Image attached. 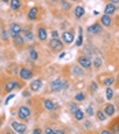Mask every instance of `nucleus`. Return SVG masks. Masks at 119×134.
Here are the masks:
<instances>
[{
	"label": "nucleus",
	"instance_id": "f257e3e1",
	"mask_svg": "<svg viewBox=\"0 0 119 134\" xmlns=\"http://www.w3.org/2000/svg\"><path fill=\"white\" fill-rule=\"evenodd\" d=\"M67 86H69V82H67V81L64 82L62 78H56V80H53V81L49 83V92L58 93V92H62L63 89H66Z\"/></svg>",
	"mask_w": 119,
	"mask_h": 134
},
{
	"label": "nucleus",
	"instance_id": "f03ea898",
	"mask_svg": "<svg viewBox=\"0 0 119 134\" xmlns=\"http://www.w3.org/2000/svg\"><path fill=\"white\" fill-rule=\"evenodd\" d=\"M23 88V83H21L19 81L16 80H8L7 82L4 83V90L7 93L13 92V90H21Z\"/></svg>",
	"mask_w": 119,
	"mask_h": 134
},
{
	"label": "nucleus",
	"instance_id": "7ed1b4c3",
	"mask_svg": "<svg viewBox=\"0 0 119 134\" xmlns=\"http://www.w3.org/2000/svg\"><path fill=\"white\" fill-rule=\"evenodd\" d=\"M48 47H49V49H51L52 52L58 53V52L63 51L64 44H63V41H62L60 38H51L49 42H48Z\"/></svg>",
	"mask_w": 119,
	"mask_h": 134
},
{
	"label": "nucleus",
	"instance_id": "20e7f679",
	"mask_svg": "<svg viewBox=\"0 0 119 134\" xmlns=\"http://www.w3.org/2000/svg\"><path fill=\"white\" fill-rule=\"evenodd\" d=\"M11 127L15 134H25L27 131V126L23 122H16V120H11Z\"/></svg>",
	"mask_w": 119,
	"mask_h": 134
},
{
	"label": "nucleus",
	"instance_id": "39448f33",
	"mask_svg": "<svg viewBox=\"0 0 119 134\" xmlns=\"http://www.w3.org/2000/svg\"><path fill=\"white\" fill-rule=\"evenodd\" d=\"M74 38H75V34H74L73 30H64V32L60 34V40L63 41V44H66V45L73 44Z\"/></svg>",
	"mask_w": 119,
	"mask_h": 134
},
{
	"label": "nucleus",
	"instance_id": "423d86ee",
	"mask_svg": "<svg viewBox=\"0 0 119 134\" xmlns=\"http://www.w3.org/2000/svg\"><path fill=\"white\" fill-rule=\"evenodd\" d=\"M18 118H19L21 120H27L29 118L32 116V111H30V108H29L27 105H21L19 108H18Z\"/></svg>",
	"mask_w": 119,
	"mask_h": 134
},
{
	"label": "nucleus",
	"instance_id": "0eeeda50",
	"mask_svg": "<svg viewBox=\"0 0 119 134\" xmlns=\"http://www.w3.org/2000/svg\"><path fill=\"white\" fill-rule=\"evenodd\" d=\"M78 63L84 70H89L92 67V59H90V56H88V55H81L78 58Z\"/></svg>",
	"mask_w": 119,
	"mask_h": 134
},
{
	"label": "nucleus",
	"instance_id": "6e6552de",
	"mask_svg": "<svg viewBox=\"0 0 119 134\" xmlns=\"http://www.w3.org/2000/svg\"><path fill=\"white\" fill-rule=\"evenodd\" d=\"M33 77H34L33 70L27 69V67H22V69L19 70V78L22 81H29V80H32Z\"/></svg>",
	"mask_w": 119,
	"mask_h": 134
},
{
	"label": "nucleus",
	"instance_id": "1a4fd4ad",
	"mask_svg": "<svg viewBox=\"0 0 119 134\" xmlns=\"http://www.w3.org/2000/svg\"><path fill=\"white\" fill-rule=\"evenodd\" d=\"M115 81H116V78L114 77V75H101L99 78V83H101V85H104L105 88H108V86H111V85H114L115 83Z\"/></svg>",
	"mask_w": 119,
	"mask_h": 134
},
{
	"label": "nucleus",
	"instance_id": "9d476101",
	"mask_svg": "<svg viewBox=\"0 0 119 134\" xmlns=\"http://www.w3.org/2000/svg\"><path fill=\"white\" fill-rule=\"evenodd\" d=\"M22 26L19 25V23H16V22H14V23H11V26H10V29H8V33H10V37L13 38L14 36H18V34H21L22 33Z\"/></svg>",
	"mask_w": 119,
	"mask_h": 134
},
{
	"label": "nucleus",
	"instance_id": "9b49d317",
	"mask_svg": "<svg viewBox=\"0 0 119 134\" xmlns=\"http://www.w3.org/2000/svg\"><path fill=\"white\" fill-rule=\"evenodd\" d=\"M21 34H22V37L25 38L26 42H33V41H34V34H33V32H32L30 27H23Z\"/></svg>",
	"mask_w": 119,
	"mask_h": 134
},
{
	"label": "nucleus",
	"instance_id": "f8f14e48",
	"mask_svg": "<svg viewBox=\"0 0 119 134\" xmlns=\"http://www.w3.org/2000/svg\"><path fill=\"white\" fill-rule=\"evenodd\" d=\"M101 30H103V26L100 25V22H94L93 25L86 27V32L89 34H99V33H101Z\"/></svg>",
	"mask_w": 119,
	"mask_h": 134
},
{
	"label": "nucleus",
	"instance_id": "ddd939ff",
	"mask_svg": "<svg viewBox=\"0 0 119 134\" xmlns=\"http://www.w3.org/2000/svg\"><path fill=\"white\" fill-rule=\"evenodd\" d=\"M103 112L105 114V116H107V118H111V116H114V115H115L116 108H115V105L112 104V103H108V104H105V105H104Z\"/></svg>",
	"mask_w": 119,
	"mask_h": 134
},
{
	"label": "nucleus",
	"instance_id": "4468645a",
	"mask_svg": "<svg viewBox=\"0 0 119 134\" xmlns=\"http://www.w3.org/2000/svg\"><path fill=\"white\" fill-rule=\"evenodd\" d=\"M37 38H38L40 41H45L47 38H48V30H47L45 26L40 25V26L37 27Z\"/></svg>",
	"mask_w": 119,
	"mask_h": 134
},
{
	"label": "nucleus",
	"instance_id": "2eb2a0df",
	"mask_svg": "<svg viewBox=\"0 0 119 134\" xmlns=\"http://www.w3.org/2000/svg\"><path fill=\"white\" fill-rule=\"evenodd\" d=\"M38 14H40V8L38 7H32L30 10H29V13H27V19L30 22L37 21L38 19Z\"/></svg>",
	"mask_w": 119,
	"mask_h": 134
},
{
	"label": "nucleus",
	"instance_id": "dca6fc26",
	"mask_svg": "<svg viewBox=\"0 0 119 134\" xmlns=\"http://www.w3.org/2000/svg\"><path fill=\"white\" fill-rule=\"evenodd\" d=\"M13 42H14V45L15 48H18V49H22L23 47H25V38L22 37V34H18V36H14L13 37Z\"/></svg>",
	"mask_w": 119,
	"mask_h": 134
},
{
	"label": "nucleus",
	"instance_id": "f3484780",
	"mask_svg": "<svg viewBox=\"0 0 119 134\" xmlns=\"http://www.w3.org/2000/svg\"><path fill=\"white\" fill-rule=\"evenodd\" d=\"M43 89V81L40 80V78H36L30 82V90L32 92H40V90Z\"/></svg>",
	"mask_w": 119,
	"mask_h": 134
},
{
	"label": "nucleus",
	"instance_id": "a211bd4d",
	"mask_svg": "<svg viewBox=\"0 0 119 134\" xmlns=\"http://www.w3.org/2000/svg\"><path fill=\"white\" fill-rule=\"evenodd\" d=\"M107 129H110L112 134H119V116L112 119V122H110V126Z\"/></svg>",
	"mask_w": 119,
	"mask_h": 134
},
{
	"label": "nucleus",
	"instance_id": "6ab92c4d",
	"mask_svg": "<svg viewBox=\"0 0 119 134\" xmlns=\"http://www.w3.org/2000/svg\"><path fill=\"white\" fill-rule=\"evenodd\" d=\"M43 105H44V108L47 109V111H55V109L58 108V104L51 99H44Z\"/></svg>",
	"mask_w": 119,
	"mask_h": 134
},
{
	"label": "nucleus",
	"instance_id": "aec40b11",
	"mask_svg": "<svg viewBox=\"0 0 119 134\" xmlns=\"http://www.w3.org/2000/svg\"><path fill=\"white\" fill-rule=\"evenodd\" d=\"M116 11H118V7L115 4H111V3H107L105 4V7H104V14L105 15H114V14H116Z\"/></svg>",
	"mask_w": 119,
	"mask_h": 134
},
{
	"label": "nucleus",
	"instance_id": "412c9836",
	"mask_svg": "<svg viewBox=\"0 0 119 134\" xmlns=\"http://www.w3.org/2000/svg\"><path fill=\"white\" fill-rule=\"evenodd\" d=\"M100 25L101 26H104V27H111V25H112V18L110 16V15H103L101 18H100Z\"/></svg>",
	"mask_w": 119,
	"mask_h": 134
},
{
	"label": "nucleus",
	"instance_id": "4be33fe9",
	"mask_svg": "<svg viewBox=\"0 0 119 134\" xmlns=\"http://www.w3.org/2000/svg\"><path fill=\"white\" fill-rule=\"evenodd\" d=\"M84 15H85V8L82 7V5H77V7L74 8V16L77 18V19H81Z\"/></svg>",
	"mask_w": 119,
	"mask_h": 134
},
{
	"label": "nucleus",
	"instance_id": "5701e85b",
	"mask_svg": "<svg viewBox=\"0 0 119 134\" xmlns=\"http://www.w3.org/2000/svg\"><path fill=\"white\" fill-rule=\"evenodd\" d=\"M73 115H74V118H75V120H77V122H81V120H84V118H85V112L82 111L81 108H78V109H77V111H75Z\"/></svg>",
	"mask_w": 119,
	"mask_h": 134
},
{
	"label": "nucleus",
	"instance_id": "b1692460",
	"mask_svg": "<svg viewBox=\"0 0 119 134\" xmlns=\"http://www.w3.org/2000/svg\"><path fill=\"white\" fill-rule=\"evenodd\" d=\"M10 8L11 10H19L21 8V5H22V2H21V0H10Z\"/></svg>",
	"mask_w": 119,
	"mask_h": 134
},
{
	"label": "nucleus",
	"instance_id": "393cba45",
	"mask_svg": "<svg viewBox=\"0 0 119 134\" xmlns=\"http://www.w3.org/2000/svg\"><path fill=\"white\" fill-rule=\"evenodd\" d=\"M94 115H96V118L99 122H105L107 120V116H105V114L103 112V109H97L96 112H94Z\"/></svg>",
	"mask_w": 119,
	"mask_h": 134
},
{
	"label": "nucleus",
	"instance_id": "a878e982",
	"mask_svg": "<svg viewBox=\"0 0 119 134\" xmlns=\"http://www.w3.org/2000/svg\"><path fill=\"white\" fill-rule=\"evenodd\" d=\"M71 71H73V74H75V75H80V77L84 75V70H82L81 66H73Z\"/></svg>",
	"mask_w": 119,
	"mask_h": 134
},
{
	"label": "nucleus",
	"instance_id": "bb28decb",
	"mask_svg": "<svg viewBox=\"0 0 119 134\" xmlns=\"http://www.w3.org/2000/svg\"><path fill=\"white\" fill-rule=\"evenodd\" d=\"M0 38H2L3 41H8L10 38V33L7 29H2V32H0Z\"/></svg>",
	"mask_w": 119,
	"mask_h": 134
},
{
	"label": "nucleus",
	"instance_id": "cd10ccee",
	"mask_svg": "<svg viewBox=\"0 0 119 134\" xmlns=\"http://www.w3.org/2000/svg\"><path fill=\"white\" fill-rule=\"evenodd\" d=\"M92 64H93L94 67H96V69H100V67H101V64H103V60H101V58H100V56H94V59H93Z\"/></svg>",
	"mask_w": 119,
	"mask_h": 134
},
{
	"label": "nucleus",
	"instance_id": "c85d7f7f",
	"mask_svg": "<svg viewBox=\"0 0 119 134\" xmlns=\"http://www.w3.org/2000/svg\"><path fill=\"white\" fill-rule=\"evenodd\" d=\"M29 56H30V59L33 60V62H36V60L38 59V53L34 48H30V49H29Z\"/></svg>",
	"mask_w": 119,
	"mask_h": 134
},
{
	"label": "nucleus",
	"instance_id": "c756f323",
	"mask_svg": "<svg viewBox=\"0 0 119 134\" xmlns=\"http://www.w3.org/2000/svg\"><path fill=\"white\" fill-rule=\"evenodd\" d=\"M112 97H114V89L111 86H108L105 89V99L107 100H112Z\"/></svg>",
	"mask_w": 119,
	"mask_h": 134
},
{
	"label": "nucleus",
	"instance_id": "7c9ffc66",
	"mask_svg": "<svg viewBox=\"0 0 119 134\" xmlns=\"http://www.w3.org/2000/svg\"><path fill=\"white\" fill-rule=\"evenodd\" d=\"M60 5H62V8L66 10V11L71 10V4H70V2H67V0H60Z\"/></svg>",
	"mask_w": 119,
	"mask_h": 134
},
{
	"label": "nucleus",
	"instance_id": "2f4dec72",
	"mask_svg": "<svg viewBox=\"0 0 119 134\" xmlns=\"http://www.w3.org/2000/svg\"><path fill=\"white\" fill-rule=\"evenodd\" d=\"M89 88H90V92H92V93H96L97 90H99V82L93 81V82L90 83V86H89Z\"/></svg>",
	"mask_w": 119,
	"mask_h": 134
},
{
	"label": "nucleus",
	"instance_id": "473e14b6",
	"mask_svg": "<svg viewBox=\"0 0 119 134\" xmlns=\"http://www.w3.org/2000/svg\"><path fill=\"white\" fill-rule=\"evenodd\" d=\"M85 93H82V92H80V93H77L75 94V97H74V99L77 100V101H78V103H81V101H84L85 100Z\"/></svg>",
	"mask_w": 119,
	"mask_h": 134
},
{
	"label": "nucleus",
	"instance_id": "72a5a7b5",
	"mask_svg": "<svg viewBox=\"0 0 119 134\" xmlns=\"http://www.w3.org/2000/svg\"><path fill=\"white\" fill-rule=\"evenodd\" d=\"M85 112H86L88 116H93V115H94V109H93V107H92V105H88V107H86V109H85Z\"/></svg>",
	"mask_w": 119,
	"mask_h": 134
},
{
	"label": "nucleus",
	"instance_id": "f704fd0d",
	"mask_svg": "<svg viewBox=\"0 0 119 134\" xmlns=\"http://www.w3.org/2000/svg\"><path fill=\"white\" fill-rule=\"evenodd\" d=\"M70 112L71 114H74L75 111H77V109H78V105H77V103H70Z\"/></svg>",
	"mask_w": 119,
	"mask_h": 134
},
{
	"label": "nucleus",
	"instance_id": "c9c22d12",
	"mask_svg": "<svg viewBox=\"0 0 119 134\" xmlns=\"http://www.w3.org/2000/svg\"><path fill=\"white\" fill-rule=\"evenodd\" d=\"M53 130H55V129H52V127H45V129H44V131H43V134H53Z\"/></svg>",
	"mask_w": 119,
	"mask_h": 134
},
{
	"label": "nucleus",
	"instance_id": "e433bc0d",
	"mask_svg": "<svg viewBox=\"0 0 119 134\" xmlns=\"http://www.w3.org/2000/svg\"><path fill=\"white\" fill-rule=\"evenodd\" d=\"M82 40H84V38H82V34H80L78 38H77V41H75V45L77 47H81L82 45Z\"/></svg>",
	"mask_w": 119,
	"mask_h": 134
},
{
	"label": "nucleus",
	"instance_id": "4c0bfd02",
	"mask_svg": "<svg viewBox=\"0 0 119 134\" xmlns=\"http://www.w3.org/2000/svg\"><path fill=\"white\" fill-rule=\"evenodd\" d=\"M59 36H60V34H59L58 30H52V32H51V37L52 38H59Z\"/></svg>",
	"mask_w": 119,
	"mask_h": 134
},
{
	"label": "nucleus",
	"instance_id": "58836bf2",
	"mask_svg": "<svg viewBox=\"0 0 119 134\" xmlns=\"http://www.w3.org/2000/svg\"><path fill=\"white\" fill-rule=\"evenodd\" d=\"M53 134H67L64 129H55L53 130Z\"/></svg>",
	"mask_w": 119,
	"mask_h": 134
},
{
	"label": "nucleus",
	"instance_id": "ea45409f",
	"mask_svg": "<svg viewBox=\"0 0 119 134\" xmlns=\"http://www.w3.org/2000/svg\"><path fill=\"white\" fill-rule=\"evenodd\" d=\"M100 134H112V133L110 131V129H107V127H105V129H101V130H100Z\"/></svg>",
	"mask_w": 119,
	"mask_h": 134
},
{
	"label": "nucleus",
	"instance_id": "a19ab883",
	"mask_svg": "<svg viewBox=\"0 0 119 134\" xmlns=\"http://www.w3.org/2000/svg\"><path fill=\"white\" fill-rule=\"evenodd\" d=\"M30 92H32V90H23L22 96H23V97H29V96H30Z\"/></svg>",
	"mask_w": 119,
	"mask_h": 134
},
{
	"label": "nucleus",
	"instance_id": "79ce46f5",
	"mask_svg": "<svg viewBox=\"0 0 119 134\" xmlns=\"http://www.w3.org/2000/svg\"><path fill=\"white\" fill-rule=\"evenodd\" d=\"M14 96H15L14 93H11V94H10V96L7 97V99H5V101H4L5 104H8V103H10V100H11V99H14Z\"/></svg>",
	"mask_w": 119,
	"mask_h": 134
},
{
	"label": "nucleus",
	"instance_id": "37998d69",
	"mask_svg": "<svg viewBox=\"0 0 119 134\" xmlns=\"http://www.w3.org/2000/svg\"><path fill=\"white\" fill-rule=\"evenodd\" d=\"M32 134H43V130L38 129V127H36V129L33 130V133H32Z\"/></svg>",
	"mask_w": 119,
	"mask_h": 134
},
{
	"label": "nucleus",
	"instance_id": "c03bdc74",
	"mask_svg": "<svg viewBox=\"0 0 119 134\" xmlns=\"http://www.w3.org/2000/svg\"><path fill=\"white\" fill-rule=\"evenodd\" d=\"M107 2H108V3H111V4H119V0H107Z\"/></svg>",
	"mask_w": 119,
	"mask_h": 134
},
{
	"label": "nucleus",
	"instance_id": "a18cd8bd",
	"mask_svg": "<svg viewBox=\"0 0 119 134\" xmlns=\"http://www.w3.org/2000/svg\"><path fill=\"white\" fill-rule=\"evenodd\" d=\"M3 134H14V133H13V131H10V129H5Z\"/></svg>",
	"mask_w": 119,
	"mask_h": 134
},
{
	"label": "nucleus",
	"instance_id": "49530a36",
	"mask_svg": "<svg viewBox=\"0 0 119 134\" xmlns=\"http://www.w3.org/2000/svg\"><path fill=\"white\" fill-rule=\"evenodd\" d=\"M2 125H3V116L0 118V127H2Z\"/></svg>",
	"mask_w": 119,
	"mask_h": 134
},
{
	"label": "nucleus",
	"instance_id": "de8ad7c7",
	"mask_svg": "<svg viewBox=\"0 0 119 134\" xmlns=\"http://www.w3.org/2000/svg\"><path fill=\"white\" fill-rule=\"evenodd\" d=\"M3 3H10V0H2Z\"/></svg>",
	"mask_w": 119,
	"mask_h": 134
},
{
	"label": "nucleus",
	"instance_id": "09e8293b",
	"mask_svg": "<svg viewBox=\"0 0 119 134\" xmlns=\"http://www.w3.org/2000/svg\"><path fill=\"white\" fill-rule=\"evenodd\" d=\"M70 2H78V0H70Z\"/></svg>",
	"mask_w": 119,
	"mask_h": 134
},
{
	"label": "nucleus",
	"instance_id": "8fccbe9b",
	"mask_svg": "<svg viewBox=\"0 0 119 134\" xmlns=\"http://www.w3.org/2000/svg\"><path fill=\"white\" fill-rule=\"evenodd\" d=\"M88 134H94V133H88Z\"/></svg>",
	"mask_w": 119,
	"mask_h": 134
},
{
	"label": "nucleus",
	"instance_id": "3c124183",
	"mask_svg": "<svg viewBox=\"0 0 119 134\" xmlns=\"http://www.w3.org/2000/svg\"><path fill=\"white\" fill-rule=\"evenodd\" d=\"M118 99H119V94H118Z\"/></svg>",
	"mask_w": 119,
	"mask_h": 134
}]
</instances>
